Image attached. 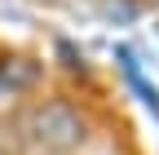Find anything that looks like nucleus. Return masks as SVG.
I'll list each match as a JSON object with an SVG mask.
<instances>
[{"label":"nucleus","mask_w":159,"mask_h":155,"mask_svg":"<svg viewBox=\"0 0 159 155\" xmlns=\"http://www.w3.org/2000/svg\"><path fill=\"white\" fill-rule=\"evenodd\" d=\"M119 58H124V71H128V80H133V89L142 93V102H146V106H150V111L159 115V93H155V89H150V84L142 80V75H137V67H133V58H128V53H119Z\"/></svg>","instance_id":"obj_2"},{"label":"nucleus","mask_w":159,"mask_h":155,"mask_svg":"<svg viewBox=\"0 0 159 155\" xmlns=\"http://www.w3.org/2000/svg\"><path fill=\"white\" fill-rule=\"evenodd\" d=\"M27 133H31L35 146H44V151H53V155H71V151L84 146L89 124H84V115H80L71 102L49 98V102L31 106V115H27Z\"/></svg>","instance_id":"obj_1"}]
</instances>
